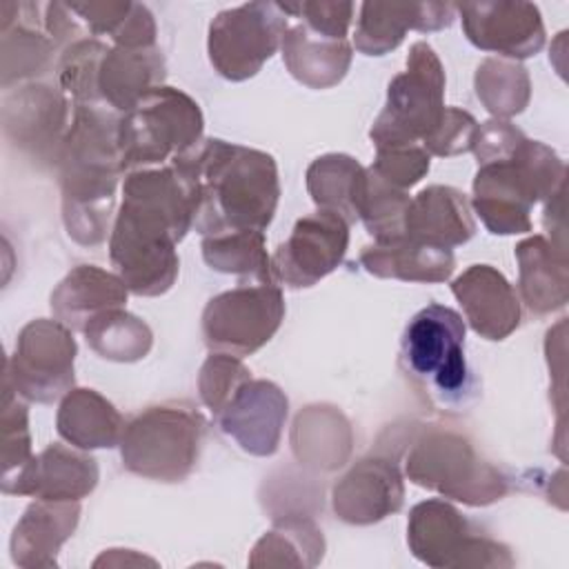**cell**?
Returning <instances> with one entry per match:
<instances>
[{
    "instance_id": "ab89813d",
    "label": "cell",
    "mask_w": 569,
    "mask_h": 569,
    "mask_svg": "<svg viewBox=\"0 0 569 569\" xmlns=\"http://www.w3.org/2000/svg\"><path fill=\"white\" fill-rule=\"evenodd\" d=\"M0 433H2V476L20 469L31 453V431H29V411L24 398L2 380V411H0Z\"/></svg>"
},
{
    "instance_id": "74e56055",
    "label": "cell",
    "mask_w": 569,
    "mask_h": 569,
    "mask_svg": "<svg viewBox=\"0 0 569 569\" xmlns=\"http://www.w3.org/2000/svg\"><path fill=\"white\" fill-rule=\"evenodd\" d=\"M111 47L98 38H84L62 49L56 62L58 87L73 104H102L98 91L100 62Z\"/></svg>"
},
{
    "instance_id": "e575fe53",
    "label": "cell",
    "mask_w": 569,
    "mask_h": 569,
    "mask_svg": "<svg viewBox=\"0 0 569 569\" xmlns=\"http://www.w3.org/2000/svg\"><path fill=\"white\" fill-rule=\"evenodd\" d=\"M87 345L104 360L138 362L153 345V333L144 320L129 313L124 307L109 309L84 327Z\"/></svg>"
},
{
    "instance_id": "6da1fadb",
    "label": "cell",
    "mask_w": 569,
    "mask_h": 569,
    "mask_svg": "<svg viewBox=\"0 0 569 569\" xmlns=\"http://www.w3.org/2000/svg\"><path fill=\"white\" fill-rule=\"evenodd\" d=\"M196 198L171 164L127 173L109 233L116 273L136 296L167 293L180 271L176 244L193 227Z\"/></svg>"
},
{
    "instance_id": "1f68e13d",
    "label": "cell",
    "mask_w": 569,
    "mask_h": 569,
    "mask_svg": "<svg viewBox=\"0 0 569 569\" xmlns=\"http://www.w3.org/2000/svg\"><path fill=\"white\" fill-rule=\"evenodd\" d=\"M325 556V536L307 513H284L253 545L249 567H316Z\"/></svg>"
},
{
    "instance_id": "d590c367",
    "label": "cell",
    "mask_w": 569,
    "mask_h": 569,
    "mask_svg": "<svg viewBox=\"0 0 569 569\" xmlns=\"http://www.w3.org/2000/svg\"><path fill=\"white\" fill-rule=\"evenodd\" d=\"M473 89L482 107L493 118L502 120L522 113L531 100V80L527 69L507 58H485L476 69Z\"/></svg>"
},
{
    "instance_id": "44dd1931",
    "label": "cell",
    "mask_w": 569,
    "mask_h": 569,
    "mask_svg": "<svg viewBox=\"0 0 569 569\" xmlns=\"http://www.w3.org/2000/svg\"><path fill=\"white\" fill-rule=\"evenodd\" d=\"M453 18L456 4L445 2H362L351 47L365 56H385L405 40L409 29L440 31Z\"/></svg>"
},
{
    "instance_id": "4fadbf2b",
    "label": "cell",
    "mask_w": 569,
    "mask_h": 569,
    "mask_svg": "<svg viewBox=\"0 0 569 569\" xmlns=\"http://www.w3.org/2000/svg\"><path fill=\"white\" fill-rule=\"evenodd\" d=\"M287 22L278 2H244L220 11L207 36L211 67L231 82L253 78L280 49Z\"/></svg>"
},
{
    "instance_id": "83f0119b",
    "label": "cell",
    "mask_w": 569,
    "mask_h": 569,
    "mask_svg": "<svg viewBox=\"0 0 569 569\" xmlns=\"http://www.w3.org/2000/svg\"><path fill=\"white\" fill-rule=\"evenodd\" d=\"M282 60L287 71L309 89H329L338 84L353 58L351 42L309 31L305 24H289L282 36Z\"/></svg>"
},
{
    "instance_id": "484cf974",
    "label": "cell",
    "mask_w": 569,
    "mask_h": 569,
    "mask_svg": "<svg viewBox=\"0 0 569 569\" xmlns=\"http://www.w3.org/2000/svg\"><path fill=\"white\" fill-rule=\"evenodd\" d=\"M164 56L158 47H111L100 62L98 91L104 107L129 111L151 89L162 87Z\"/></svg>"
},
{
    "instance_id": "7402d4cb",
    "label": "cell",
    "mask_w": 569,
    "mask_h": 569,
    "mask_svg": "<svg viewBox=\"0 0 569 569\" xmlns=\"http://www.w3.org/2000/svg\"><path fill=\"white\" fill-rule=\"evenodd\" d=\"M80 522V500L36 498L13 527L11 560L24 569L58 567L60 547L73 536Z\"/></svg>"
},
{
    "instance_id": "2e32d148",
    "label": "cell",
    "mask_w": 569,
    "mask_h": 569,
    "mask_svg": "<svg viewBox=\"0 0 569 569\" xmlns=\"http://www.w3.org/2000/svg\"><path fill=\"white\" fill-rule=\"evenodd\" d=\"M467 40L507 60H525L545 47V22L533 2L456 4Z\"/></svg>"
},
{
    "instance_id": "d4e9b609",
    "label": "cell",
    "mask_w": 569,
    "mask_h": 569,
    "mask_svg": "<svg viewBox=\"0 0 569 569\" xmlns=\"http://www.w3.org/2000/svg\"><path fill=\"white\" fill-rule=\"evenodd\" d=\"M518 289L527 309L547 316L569 302L567 249L545 236H529L516 244Z\"/></svg>"
},
{
    "instance_id": "4dcf8cb0",
    "label": "cell",
    "mask_w": 569,
    "mask_h": 569,
    "mask_svg": "<svg viewBox=\"0 0 569 569\" xmlns=\"http://www.w3.org/2000/svg\"><path fill=\"white\" fill-rule=\"evenodd\" d=\"M38 9L42 4L24 2L27 18H18L7 29H0V84L4 89L13 82L38 78L53 67L56 42L38 24L44 20L33 18Z\"/></svg>"
},
{
    "instance_id": "cb8c5ba5",
    "label": "cell",
    "mask_w": 569,
    "mask_h": 569,
    "mask_svg": "<svg viewBox=\"0 0 569 569\" xmlns=\"http://www.w3.org/2000/svg\"><path fill=\"white\" fill-rule=\"evenodd\" d=\"M127 296L129 289L118 273L98 264H78L56 284L49 307L53 318L71 331H84L100 313L124 307Z\"/></svg>"
},
{
    "instance_id": "ba28073f",
    "label": "cell",
    "mask_w": 569,
    "mask_h": 569,
    "mask_svg": "<svg viewBox=\"0 0 569 569\" xmlns=\"http://www.w3.org/2000/svg\"><path fill=\"white\" fill-rule=\"evenodd\" d=\"M400 367L433 402H460L471 382L462 316L438 302L420 309L402 331Z\"/></svg>"
},
{
    "instance_id": "e0dca14e",
    "label": "cell",
    "mask_w": 569,
    "mask_h": 569,
    "mask_svg": "<svg viewBox=\"0 0 569 569\" xmlns=\"http://www.w3.org/2000/svg\"><path fill=\"white\" fill-rule=\"evenodd\" d=\"M100 480L98 460L78 447L53 442L20 469L2 476V493L42 500H82Z\"/></svg>"
},
{
    "instance_id": "3957f363",
    "label": "cell",
    "mask_w": 569,
    "mask_h": 569,
    "mask_svg": "<svg viewBox=\"0 0 569 569\" xmlns=\"http://www.w3.org/2000/svg\"><path fill=\"white\" fill-rule=\"evenodd\" d=\"M120 113L104 104H73V118L56 158L67 236L96 247L111 233L116 189L122 176L118 151Z\"/></svg>"
},
{
    "instance_id": "ffe728a7",
    "label": "cell",
    "mask_w": 569,
    "mask_h": 569,
    "mask_svg": "<svg viewBox=\"0 0 569 569\" xmlns=\"http://www.w3.org/2000/svg\"><path fill=\"white\" fill-rule=\"evenodd\" d=\"M451 293L465 311L471 329L487 340H505L520 325L516 289L491 264H471L453 282Z\"/></svg>"
},
{
    "instance_id": "7bdbcfd3",
    "label": "cell",
    "mask_w": 569,
    "mask_h": 569,
    "mask_svg": "<svg viewBox=\"0 0 569 569\" xmlns=\"http://www.w3.org/2000/svg\"><path fill=\"white\" fill-rule=\"evenodd\" d=\"M478 131L476 118L458 107H447L438 127L422 140V147L429 156L449 158L471 151L473 138Z\"/></svg>"
},
{
    "instance_id": "277c9868",
    "label": "cell",
    "mask_w": 569,
    "mask_h": 569,
    "mask_svg": "<svg viewBox=\"0 0 569 569\" xmlns=\"http://www.w3.org/2000/svg\"><path fill=\"white\" fill-rule=\"evenodd\" d=\"M565 162L540 140L525 138L507 158L478 164L471 207L496 236L531 231L533 204L565 187Z\"/></svg>"
},
{
    "instance_id": "b9f144b4",
    "label": "cell",
    "mask_w": 569,
    "mask_h": 569,
    "mask_svg": "<svg viewBox=\"0 0 569 569\" xmlns=\"http://www.w3.org/2000/svg\"><path fill=\"white\" fill-rule=\"evenodd\" d=\"M431 164V156L425 151L422 144H407V147H385L376 149V158L369 164L385 182L409 191L418 184Z\"/></svg>"
},
{
    "instance_id": "5b68a950",
    "label": "cell",
    "mask_w": 569,
    "mask_h": 569,
    "mask_svg": "<svg viewBox=\"0 0 569 569\" xmlns=\"http://www.w3.org/2000/svg\"><path fill=\"white\" fill-rule=\"evenodd\" d=\"M405 473L413 485L469 507H487L509 493V478L451 429L418 436L405 456Z\"/></svg>"
},
{
    "instance_id": "f35d334b",
    "label": "cell",
    "mask_w": 569,
    "mask_h": 569,
    "mask_svg": "<svg viewBox=\"0 0 569 569\" xmlns=\"http://www.w3.org/2000/svg\"><path fill=\"white\" fill-rule=\"evenodd\" d=\"M249 378H251V371L242 362V358L211 351V356H207L198 373V393L202 405L213 416H218L227 407V402L233 398V393Z\"/></svg>"
},
{
    "instance_id": "60d3db41",
    "label": "cell",
    "mask_w": 569,
    "mask_h": 569,
    "mask_svg": "<svg viewBox=\"0 0 569 569\" xmlns=\"http://www.w3.org/2000/svg\"><path fill=\"white\" fill-rule=\"evenodd\" d=\"M280 9L305 24L309 31L345 40L353 20V2H327V0H300V2H278Z\"/></svg>"
},
{
    "instance_id": "d6a6232c",
    "label": "cell",
    "mask_w": 569,
    "mask_h": 569,
    "mask_svg": "<svg viewBox=\"0 0 569 569\" xmlns=\"http://www.w3.org/2000/svg\"><path fill=\"white\" fill-rule=\"evenodd\" d=\"M307 191L318 209L342 216L349 224L358 220V200L365 167L347 153H325L307 167Z\"/></svg>"
},
{
    "instance_id": "5bb4252c",
    "label": "cell",
    "mask_w": 569,
    "mask_h": 569,
    "mask_svg": "<svg viewBox=\"0 0 569 569\" xmlns=\"http://www.w3.org/2000/svg\"><path fill=\"white\" fill-rule=\"evenodd\" d=\"M349 249V222L327 209H316L296 220L289 238L271 256L276 282L307 289L336 271Z\"/></svg>"
},
{
    "instance_id": "9c48e42d",
    "label": "cell",
    "mask_w": 569,
    "mask_h": 569,
    "mask_svg": "<svg viewBox=\"0 0 569 569\" xmlns=\"http://www.w3.org/2000/svg\"><path fill=\"white\" fill-rule=\"evenodd\" d=\"M445 67L425 40L411 44L407 67L391 78L387 100L369 129L376 149L422 144L445 113Z\"/></svg>"
},
{
    "instance_id": "603a6c76",
    "label": "cell",
    "mask_w": 569,
    "mask_h": 569,
    "mask_svg": "<svg viewBox=\"0 0 569 569\" xmlns=\"http://www.w3.org/2000/svg\"><path fill=\"white\" fill-rule=\"evenodd\" d=\"M473 233L471 202L460 189L431 184L411 198L405 222V236L411 240L453 249L469 242Z\"/></svg>"
},
{
    "instance_id": "836d02e7",
    "label": "cell",
    "mask_w": 569,
    "mask_h": 569,
    "mask_svg": "<svg viewBox=\"0 0 569 569\" xmlns=\"http://www.w3.org/2000/svg\"><path fill=\"white\" fill-rule=\"evenodd\" d=\"M202 258L220 273L249 278L251 282H271V256L267 253V238L260 229L224 231L202 236Z\"/></svg>"
},
{
    "instance_id": "8d00e7d4",
    "label": "cell",
    "mask_w": 569,
    "mask_h": 569,
    "mask_svg": "<svg viewBox=\"0 0 569 569\" xmlns=\"http://www.w3.org/2000/svg\"><path fill=\"white\" fill-rule=\"evenodd\" d=\"M411 196L385 182L371 167H365V182L358 200V220L376 242L405 236V222Z\"/></svg>"
},
{
    "instance_id": "ac0fdd59",
    "label": "cell",
    "mask_w": 569,
    "mask_h": 569,
    "mask_svg": "<svg viewBox=\"0 0 569 569\" xmlns=\"http://www.w3.org/2000/svg\"><path fill=\"white\" fill-rule=\"evenodd\" d=\"M289 416L287 393L271 380L249 378L216 416L218 427L236 445L258 458L278 451Z\"/></svg>"
},
{
    "instance_id": "bcb514c9",
    "label": "cell",
    "mask_w": 569,
    "mask_h": 569,
    "mask_svg": "<svg viewBox=\"0 0 569 569\" xmlns=\"http://www.w3.org/2000/svg\"><path fill=\"white\" fill-rule=\"evenodd\" d=\"M156 36L158 27L153 13L144 4L133 2L131 11L127 13L118 31L111 36V40L113 47H156Z\"/></svg>"
},
{
    "instance_id": "30bf717a",
    "label": "cell",
    "mask_w": 569,
    "mask_h": 569,
    "mask_svg": "<svg viewBox=\"0 0 569 569\" xmlns=\"http://www.w3.org/2000/svg\"><path fill=\"white\" fill-rule=\"evenodd\" d=\"M407 545L422 565L433 569H500L516 562L505 542L482 533L442 498H429L411 507Z\"/></svg>"
},
{
    "instance_id": "d6986e66",
    "label": "cell",
    "mask_w": 569,
    "mask_h": 569,
    "mask_svg": "<svg viewBox=\"0 0 569 569\" xmlns=\"http://www.w3.org/2000/svg\"><path fill=\"white\" fill-rule=\"evenodd\" d=\"M405 480L393 458L369 453L356 460L331 489L333 513L347 525H373L400 511Z\"/></svg>"
},
{
    "instance_id": "7c38bea8",
    "label": "cell",
    "mask_w": 569,
    "mask_h": 569,
    "mask_svg": "<svg viewBox=\"0 0 569 569\" xmlns=\"http://www.w3.org/2000/svg\"><path fill=\"white\" fill-rule=\"evenodd\" d=\"M76 353L78 345L67 325L56 318H36L20 329L2 380L27 402L51 405L76 385Z\"/></svg>"
},
{
    "instance_id": "9a60e30c",
    "label": "cell",
    "mask_w": 569,
    "mask_h": 569,
    "mask_svg": "<svg viewBox=\"0 0 569 569\" xmlns=\"http://www.w3.org/2000/svg\"><path fill=\"white\" fill-rule=\"evenodd\" d=\"M73 107L60 87L29 82L2 100V127L7 140L36 160L56 167L58 151L69 131Z\"/></svg>"
},
{
    "instance_id": "52a82bcc",
    "label": "cell",
    "mask_w": 569,
    "mask_h": 569,
    "mask_svg": "<svg viewBox=\"0 0 569 569\" xmlns=\"http://www.w3.org/2000/svg\"><path fill=\"white\" fill-rule=\"evenodd\" d=\"M202 416L187 402L151 405L136 413L120 438L122 467L158 482L184 480L200 456Z\"/></svg>"
},
{
    "instance_id": "ee69618b",
    "label": "cell",
    "mask_w": 569,
    "mask_h": 569,
    "mask_svg": "<svg viewBox=\"0 0 569 569\" xmlns=\"http://www.w3.org/2000/svg\"><path fill=\"white\" fill-rule=\"evenodd\" d=\"M129 0H71L69 7L80 20L87 38L113 36L131 11Z\"/></svg>"
},
{
    "instance_id": "8992f818",
    "label": "cell",
    "mask_w": 569,
    "mask_h": 569,
    "mask_svg": "<svg viewBox=\"0 0 569 569\" xmlns=\"http://www.w3.org/2000/svg\"><path fill=\"white\" fill-rule=\"evenodd\" d=\"M200 104L182 89L162 84L142 96L118 120L122 171L162 167L202 140Z\"/></svg>"
},
{
    "instance_id": "f1b7e54d",
    "label": "cell",
    "mask_w": 569,
    "mask_h": 569,
    "mask_svg": "<svg viewBox=\"0 0 569 569\" xmlns=\"http://www.w3.org/2000/svg\"><path fill=\"white\" fill-rule=\"evenodd\" d=\"M124 425L113 402L89 387H73L64 393L56 413L58 436L84 451L120 445Z\"/></svg>"
},
{
    "instance_id": "7a4b0ae2",
    "label": "cell",
    "mask_w": 569,
    "mask_h": 569,
    "mask_svg": "<svg viewBox=\"0 0 569 569\" xmlns=\"http://www.w3.org/2000/svg\"><path fill=\"white\" fill-rule=\"evenodd\" d=\"M196 198L193 227L202 236L260 229L264 231L278 209L280 180L271 153L202 138L169 162Z\"/></svg>"
},
{
    "instance_id": "4316f807",
    "label": "cell",
    "mask_w": 569,
    "mask_h": 569,
    "mask_svg": "<svg viewBox=\"0 0 569 569\" xmlns=\"http://www.w3.org/2000/svg\"><path fill=\"white\" fill-rule=\"evenodd\" d=\"M360 267L376 278H391L402 282H445L451 278L456 258L451 249L425 244L400 236L385 242L362 247Z\"/></svg>"
},
{
    "instance_id": "f6af8a7d",
    "label": "cell",
    "mask_w": 569,
    "mask_h": 569,
    "mask_svg": "<svg viewBox=\"0 0 569 569\" xmlns=\"http://www.w3.org/2000/svg\"><path fill=\"white\" fill-rule=\"evenodd\" d=\"M525 138L527 136L509 120L491 118V120L478 124L471 151H473L478 164H487V162L507 158Z\"/></svg>"
},
{
    "instance_id": "f546056e",
    "label": "cell",
    "mask_w": 569,
    "mask_h": 569,
    "mask_svg": "<svg viewBox=\"0 0 569 569\" xmlns=\"http://www.w3.org/2000/svg\"><path fill=\"white\" fill-rule=\"evenodd\" d=\"M353 436L349 420L329 405L305 407L291 429V447L300 465L316 469H338L351 453Z\"/></svg>"
},
{
    "instance_id": "8fae6325",
    "label": "cell",
    "mask_w": 569,
    "mask_h": 569,
    "mask_svg": "<svg viewBox=\"0 0 569 569\" xmlns=\"http://www.w3.org/2000/svg\"><path fill=\"white\" fill-rule=\"evenodd\" d=\"M284 320V296L276 280L240 282L213 296L202 309V338L209 351L238 358L262 349Z\"/></svg>"
}]
</instances>
